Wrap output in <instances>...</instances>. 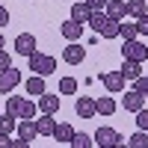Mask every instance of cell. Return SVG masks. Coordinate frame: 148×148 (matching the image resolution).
<instances>
[{
	"label": "cell",
	"mask_w": 148,
	"mask_h": 148,
	"mask_svg": "<svg viewBox=\"0 0 148 148\" xmlns=\"http://www.w3.org/2000/svg\"><path fill=\"white\" fill-rule=\"evenodd\" d=\"M89 18H92L89 3H86V0H77V3L71 6V21H77V24H89Z\"/></svg>",
	"instance_id": "cell-13"
},
{
	"label": "cell",
	"mask_w": 148,
	"mask_h": 148,
	"mask_svg": "<svg viewBox=\"0 0 148 148\" xmlns=\"http://www.w3.org/2000/svg\"><path fill=\"white\" fill-rule=\"evenodd\" d=\"M12 148H30V142H27V139H21V136H18V139H12Z\"/></svg>",
	"instance_id": "cell-37"
},
{
	"label": "cell",
	"mask_w": 148,
	"mask_h": 148,
	"mask_svg": "<svg viewBox=\"0 0 148 148\" xmlns=\"http://www.w3.org/2000/svg\"><path fill=\"white\" fill-rule=\"evenodd\" d=\"M15 51H18L21 56L36 53V36H33V33H21L18 39H15Z\"/></svg>",
	"instance_id": "cell-8"
},
{
	"label": "cell",
	"mask_w": 148,
	"mask_h": 148,
	"mask_svg": "<svg viewBox=\"0 0 148 148\" xmlns=\"http://www.w3.org/2000/svg\"><path fill=\"white\" fill-rule=\"evenodd\" d=\"M127 145H130V148H148V130H136V133L127 139Z\"/></svg>",
	"instance_id": "cell-25"
},
{
	"label": "cell",
	"mask_w": 148,
	"mask_h": 148,
	"mask_svg": "<svg viewBox=\"0 0 148 148\" xmlns=\"http://www.w3.org/2000/svg\"><path fill=\"white\" fill-rule=\"evenodd\" d=\"M71 148H95V136H89V133H74V139L68 142Z\"/></svg>",
	"instance_id": "cell-22"
},
{
	"label": "cell",
	"mask_w": 148,
	"mask_h": 148,
	"mask_svg": "<svg viewBox=\"0 0 148 148\" xmlns=\"http://www.w3.org/2000/svg\"><path fill=\"white\" fill-rule=\"evenodd\" d=\"M18 83H21V71H18L15 65L6 68V71H0V95H9Z\"/></svg>",
	"instance_id": "cell-5"
},
{
	"label": "cell",
	"mask_w": 148,
	"mask_h": 148,
	"mask_svg": "<svg viewBox=\"0 0 148 148\" xmlns=\"http://www.w3.org/2000/svg\"><path fill=\"white\" fill-rule=\"evenodd\" d=\"M86 3H89V9H92V12H104L110 0H86Z\"/></svg>",
	"instance_id": "cell-33"
},
{
	"label": "cell",
	"mask_w": 148,
	"mask_h": 148,
	"mask_svg": "<svg viewBox=\"0 0 148 148\" xmlns=\"http://www.w3.org/2000/svg\"><path fill=\"white\" fill-rule=\"evenodd\" d=\"M9 24V12H6V6H0V30H3Z\"/></svg>",
	"instance_id": "cell-35"
},
{
	"label": "cell",
	"mask_w": 148,
	"mask_h": 148,
	"mask_svg": "<svg viewBox=\"0 0 148 148\" xmlns=\"http://www.w3.org/2000/svg\"><path fill=\"white\" fill-rule=\"evenodd\" d=\"M6 68H12V56L6 53V47L0 51V71H6Z\"/></svg>",
	"instance_id": "cell-34"
},
{
	"label": "cell",
	"mask_w": 148,
	"mask_h": 148,
	"mask_svg": "<svg viewBox=\"0 0 148 148\" xmlns=\"http://www.w3.org/2000/svg\"><path fill=\"white\" fill-rule=\"evenodd\" d=\"M95 107H98V116H113L116 110H119V104H116V101H113L110 95L98 98V101H95Z\"/></svg>",
	"instance_id": "cell-17"
},
{
	"label": "cell",
	"mask_w": 148,
	"mask_h": 148,
	"mask_svg": "<svg viewBox=\"0 0 148 148\" xmlns=\"http://www.w3.org/2000/svg\"><path fill=\"white\" fill-rule=\"evenodd\" d=\"M24 104H27V98H21V95H9V98H6V113L15 116V119H21Z\"/></svg>",
	"instance_id": "cell-16"
},
{
	"label": "cell",
	"mask_w": 148,
	"mask_h": 148,
	"mask_svg": "<svg viewBox=\"0 0 148 148\" xmlns=\"http://www.w3.org/2000/svg\"><path fill=\"white\" fill-rule=\"evenodd\" d=\"M121 59L145 62V59H148V45H142L139 39H133V42H125V47H121Z\"/></svg>",
	"instance_id": "cell-2"
},
{
	"label": "cell",
	"mask_w": 148,
	"mask_h": 148,
	"mask_svg": "<svg viewBox=\"0 0 148 148\" xmlns=\"http://www.w3.org/2000/svg\"><path fill=\"white\" fill-rule=\"evenodd\" d=\"M119 33H121V21L107 18V24L101 27V33H98V36H104V39H119Z\"/></svg>",
	"instance_id": "cell-20"
},
{
	"label": "cell",
	"mask_w": 148,
	"mask_h": 148,
	"mask_svg": "<svg viewBox=\"0 0 148 148\" xmlns=\"http://www.w3.org/2000/svg\"><path fill=\"white\" fill-rule=\"evenodd\" d=\"M18 130V119L15 116H9V113H0V133H15Z\"/></svg>",
	"instance_id": "cell-21"
},
{
	"label": "cell",
	"mask_w": 148,
	"mask_h": 148,
	"mask_svg": "<svg viewBox=\"0 0 148 148\" xmlns=\"http://www.w3.org/2000/svg\"><path fill=\"white\" fill-rule=\"evenodd\" d=\"M27 59H30V71H33V74H39V77H47V74H53V71H56V59H53V56H47V53H42V51L30 53Z\"/></svg>",
	"instance_id": "cell-1"
},
{
	"label": "cell",
	"mask_w": 148,
	"mask_h": 148,
	"mask_svg": "<svg viewBox=\"0 0 148 148\" xmlns=\"http://www.w3.org/2000/svg\"><path fill=\"white\" fill-rule=\"evenodd\" d=\"M59 33H62V39L65 42H80V36H83V24H77V21H65L62 27H59Z\"/></svg>",
	"instance_id": "cell-11"
},
{
	"label": "cell",
	"mask_w": 148,
	"mask_h": 148,
	"mask_svg": "<svg viewBox=\"0 0 148 148\" xmlns=\"http://www.w3.org/2000/svg\"><path fill=\"white\" fill-rule=\"evenodd\" d=\"M121 74H125V80H136L142 74V62H133V59H125V65H121Z\"/></svg>",
	"instance_id": "cell-19"
},
{
	"label": "cell",
	"mask_w": 148,
	"mask_h": 148,
	"mask_svg": "<svg viewBox=\"0 0 148 148\" xmlns=\"http://www.w3.org/2000/svg\"><path fill=\"white\" fill-rule=\"evenodd\" d=\"M59 92H62V95H74V92H77V80H74V77H62V80H59Z\"/></svg>",
	"instance_id": "cell-27"
},
{
	"label": "cell",
	"mask_w": 148,
	"mask_h": 148,
	"mask_svg": "<svg viewBox=\"0 0 148 148\" xmlns=\"http://www.w3.org/2000/svg\"><path fill=\"white\" fill-rule=\"evenodd\" d=\"M0 113H3V110H0Z\"/></svg>",
	"instance_id": "cell-41"
},
{
	"label": "cell",
	"mask_w": 148,
	"mask_h": 148,
	"mask_svg": "<svg viewBox=\"0 0 148 148\" xmlns=\"http://www.w3.org/2000/svg\"><path fill=\"white\" fill-rule=\"evenodd\" d=\"M136 127L139 130H148V107H142L139 113H136Z\"/></svg>",
	"instance_id": "cell-30"
},
{
	"label": "cell",
	"mask_w": 148,
	"mask_h": 148,
	"mask_svg": "<svg viewBox=\"0 0 148 148\" xmlns=\"http://www.w3.org/2000/svg\"><path fill=\"white\" fill-rule=\"evenodd\" d=\"M145 12H148V0H127V15L142 18Z\"/></svg>",
	"instance_id": "cell-24"
},
{
	"label": "cell",
	"mask_w": 148,
	"mask_h": 148,
	"mask_svg": "<svg viewBox=\"0 0 148 148\" xmlns=\"http://www.w3.org/2000/svg\"><path fill=\"white\" fill-rule=\"evenodd\" d=\"M36 113H39V104L27 101V104H24V113H21V119H36Z\"/></svg>",
	"instance_id": "cell-31"
},
{
	"label": "cell",
	"mask_w": 148,
	"mask_h": 148,
	"mask_svg": "<svg viewBox=\"0 0 148 148\" xmlns=\"http://www.w3.org/2000/svg\"><path fill=\"white\" fill-rule=\"evenodd\" d=\"M101 83H104V89H107L110 95L125 92V74H121V71H104V74H101Z\"/></svg>",
	"instance_id": "cell-3"
},
{
	"label": "cell",
	"mask_w": 148,
	"mask_h": 148,
	"mask_svg": "<svg viewBox=\"0 0 148 148\" xmlns=\"http://www.w3.org/2000/svg\"><path fill=\"white\" fill-rule=\"evenodd\" d=\"M62 59H65L68 65H80L83 59H86V47H80L77 42H71L65 51H62Z\"/></svg>",
	"instance_id": "cell-9"
},
{
	"label": "cell",
	"mask_w": 148,
	"mask_h": 148,
	"mask_svg": "<svg viewBox=\"0 0 148 148\" xmlns=\"http://www.w3.org/2000/svg\"><path fill=\"white\" fill-rule=\"evenodd\" d=\"M113 148H130V145H127V142H116Z\"/></svg>",
	"instance_id": "cell-38"
},
{
	"label": "cell",
	"mask_w": 148,
	"mask_h": 148,
	"mask_svg": "<svg viewBox=\"0 0 148 148\" xmlns=\"http://www.w3.org/2000/svg\"><path fill=\"white\" fill-rule=\"evenodd\" d=\"M36 125H39V136H53V133H56V121H53V116L36 119Z\"/></svg>",
	"instance_id": "cell-18"
},
{
	"label": "cell",
	"mask_w": 148,
	"mask_h": 148,
	"mask_svg": "<svg viewBox=\"0 0 148 148\" xmlns=\"http://www.w3.org/2000/svg\"><path fill=\"white\" fill-rule=\"evenodd\" d=\"M74 133H77V130H74L71 125H56V133H53V142H71V139H74Z\"/></svg>",
	"instance_id": "cell-23"
},
{
	"label": "cell",
	"mask_w": 148,
	"mask_h": 148,
	"mask_svg": "<svg viewBox=\"0 0 148 148\" xmlns=\"http://www.w3.org/2000/svg\"><path fill=\"white\" fill-rule=\"evenodd\" d=\"M116 142H121V136H119V130L116 127H98L95 130V145H101V148H113Z\"/></svg>",
	"instance_id": "cell-4"
},
{
	"label": "cell",
	"mask_w": 148,
	"mask_h": 148,
	"mask_svg": "<svg viewBox=\"0 0 148 148\" xmlns=\"http://www.w3.org/2000/svg\"><path fill=\"white\" fill-rule=\"evenodd\" d=\"M121 39H125V42H133V39H139V30H136V24H125V21H121Z\"/></svg>",
	"instance_id": "cell-26"
},
{
	"label": "cell",
	"mask_w": 148,
	"mask_h": 148,
	"mask_svg": "<svg viewBox=\"0 0 148 148\" xmlns=\"http://www.w3.org/2000/svg\"><path fill=\"white\" fill-rule=\"evenodd\" d=\"M133 92H139V95H148V74H139V77L133 80Z\"/></svg>",
	"instance_id": "cell-29"
},
{
	"label": "cell",
	"mask_w": 148,
	"mask_h": 148,
	"mask_svg": "<svg viewBox=\"0 0 148 148\" xmlns=\"http://www.w3.org/2000/svg\"><path fill=\"white\" fill-rule=\"evenodd\" d=\"M74 110H77V116H80V119H95V116H98L95 98H89V95H80V98H77V104H74Z\"/></svg>",
	"instance_id": "cell-6"
},
{
	"label": "cell",
	"mask_w": 148,
	"mask_h": 148,
	"mask_svg": "<svg viewBox=\"0 0 148 148\" xmlns=\"http://www.w3.org/2000/svg\"><path fill=\"white\" fill-rule=\"evenodd\" d=\"M39 113H42V116H56V113H59V98L45 92V95L39 98Z\"/></svg>",
	"instance_id": "cell-12"
},
{
	"label": "cell",
	"mask_w": 148,
	"mask_h": 148,
	"mask_svg": "<svg viewBox=\"0 0 148 148\" xmlns=\"http://www.w3.org/2000/svg\"><path fill=\"white\" fill-rule=\"evenodd\" d=\"M18 136L27 139V142H33L36 136H39V125H36V119H21L18 121Z\"/></svg>",
	"instance_id": "cell-10"
},
{
	"label": "cell",
	"mask_w": 148,
	"mask_h": 148,
	"mask_svg": "<svg viewBox=\"0 0 148 148\" xmlns=\"http://www.w3.org/2000/svg\"><path fill=\"white\" fill-rule=\"evenodd\" d=\"M104 12H107V18H113V21H125V15H127V3H125V0H110Z\"/></svg>",
	"instance_id": "cell-14"
},
{
	"label": "cell",
	"mask_w": 148,
	"mask_h": 148,
	"mask_svg": "<svg viewBox=\"0 0 148 148\" xmlns=\"http://www.w3.org/2000/svg\"><path fill=\"white\" fill-rule=\"evenodd\" d=\"M89 24H92V30H95V33H101V27L107 24V12H92Z\"/></svg>",
	"instance_id": "cell-28"
},
{
	"label": "cell",
	"mask_w": 148,
	"mask_h": 148,
	"mask_svg": "<svg viewBox=\"0 0 148 148\" xmlns=\"http://www.w3.org/2000/svg\"><path fill=\"white\" fill-rule=\"evenodd\" d=\"M95 148H101V145H95Z\"/></svg>",
	"instance_id": "cell-40"
},
{
	"label": "cell",
	"mask_w": 148,
	"mask_h": 148,
	"mask_svg": "<svg viewBox=\"0 0 148 148\" xmlns=\"http://www.w3.org/2000/svg\"><path fill=\"white\" fill-rule=\"evenodd\" d=\"M136 30H139V36H148V12L142 18H136Z\"/></svg>",
	"instance_id": "cell-32"
},
{
	"label": "cell",
	"mask_w": 148,
	"mask_h": 148,
	"mask_svg": "<svg viewBox=\"0 0 148 148\" xmlns=\"http://www.w3.org/2000/svg\"><path fill=\"white\" fill-rule=\"evenodd\" d=\"M24 89H27V95H36V98H42V95H45V77H39V74L27 77V80H24Z\"/></svg>",
	"instance_id": "cell-15"
},
{
	"label": "cell",
	"mask_w": 148,
	"mask_h": 148,
	"mask_svg": "<svg viewBox=\"0 0 148 148\" xmlns=\"http://www.w3.org/2000/svg\"><path fill=\"white\" fill-rule=\"evenodd\" d=\"M0 51H3V36H0Z\"/></svg>",
	"instance_id": "cell-39"
},
{
	"label": "cell",
	"mask_w": 148,
	"mask_h": 148,
	"mask_svg": "<svg viewBox=\"0 0 148 148\" xmlns=\"http://www.w3.org/2000/svg\"><path fill=\"white\" fill-rule=\"evenodd\" d=\"M0 148H12V136L9 133H0Z\"/></svg>",
	"instance_id": "cell-36"
},
{
	"label": "cell",
	"mask_w": 148,
	"mask_h": 148,
	"mask_svg": "<svg viewBox=\"0 0 148 148\" xmlns=\"http://www.w3.org/2000/svg\"><path fill=\"white\" fill-rule=\"evenodd\" d=\"M121 107L127 110V113H139V110L145 107V95H139V92H125V98H121Z\"/></svg>",
	"instance_id": "cell-7"
}]
</instances>
